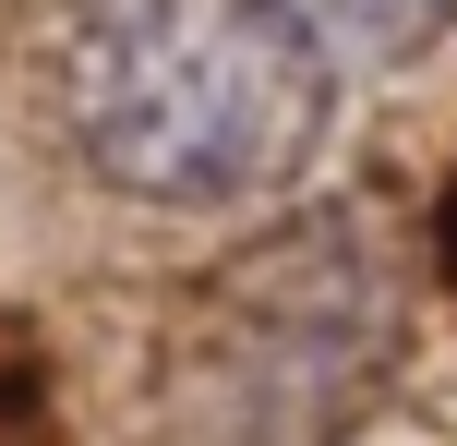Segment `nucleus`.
Returning a JSON list of instances; mask_svg holds the SVG:
<instances>
[{
    "mask_svg": "<svg viewBox=\"0 0 457 446\" xmlns=\"http://www.w3.org/2000/svg\"><path fill=\"white\" fill-rule=\"evenodd\" d=\"M61 133L133 206H265L313 169L337 61L289 0H72Z\"/></svg>",
    "mask_w": 457,
    "mask_h": 446,
    "instance_id": "obj_1",
    "label": "nucleus"
},
{
    "mask_svg": "<svg viewBox=\"0 0 457 446\" xmlns=\"http://www.w3.org/2000/svg\"><path fill=\"white\" fill-rule=\"evenodd\" d=\"M373 374H386V265L361 254V230L313 217L217 278L181 399L193 423H228L241 446H313L361 410Z\"/></svg>",
    "mask_w": 457,
    "mask_h": 446,
    "instance_id": "obj_2",
    "label": "nucleus"
},
{
    "mask_svg": "<svg viewBox=\"0 0 457 446\" xmlns=\"http://www.w3.org/2000/svg\"><path fill=\"white\" fill-rule=\"evenodd\" d=\"M337 72H410L457 37V0H289Z\"/></svg>",
    "mask_w": 457,
    "mask_h": 446,
    "instance_id": "obj_3",
    "label": "nucleus"
}]
</instances>
